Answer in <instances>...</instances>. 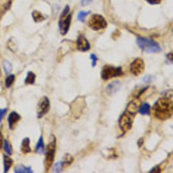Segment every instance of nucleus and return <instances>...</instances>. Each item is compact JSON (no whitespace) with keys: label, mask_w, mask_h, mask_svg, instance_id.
Masks as SVG:
<instances>
[{"label":"nucleus","mask_w":173,"mask_h":173,"mask_svg":"<svg viewBox=\"0 0 173 173\" xmlns=\"http://www.w3.org/2000/svg\"><path fill=\"white\" fill-rule=\"evenodd\" d=\"M122 87V83L120 81H115L110 83L106 86L105 91L107 95L109 96H112L116 94L117 92H119Z\"/></svg>","instance_id":"nucleus-11"},{"label":"nucleus","mask_w":173,"mask_h":173,"mask_svg":"<svg viewBox=\"0 0 173 173\" xmlns=\"http://www.w3.org/2000/svg\"><path fill=\"white\" fill-rule=\"evenodd\" d=\"M150 173H151V172H161V169H160V167L156 166V167H155L152 168L151 170L150 171Z\"/></svg>","instance_id":"nucleus-28"},{"label":"nucleus","mask_w":173,"mask_h":173,"mask_svg":"<svg viewBox=\"0 0 173 173\" xmlns=\"http://www.w3.org/2000/svg\"><path fill=\"white\" fill-rule=\"evenodd\" d=\"M69 10H70L69 6H66L62 12L58 20V27L62 36H65L67 33L71 25L72 15L71 13H69Z\"/></svg>","instance_id":"nucleus-5"},{"label":"nucleus","mask_w":173,"mask_h":173,"mask_svg":"<svg viewBox=\"0 0 173 173\" xmlns=\"http://www.w3.org/2000/svg\"><path fill=\"white\" fill-rule=\"evenodd\" d=\"M143 143H144V138H139V139L138 140V142H137L138 147H142V145H143Z\"/></svg>","instance_id":"nucleus-31"},{"label":"nucleus","mask_w":173,"mask_h":173,"mask_svg":"<svg viewBox=\"0 0 173 173\" xmlns=\"http://www.w3.org/2000/svg\"><path fill=\"white\" fill-rule=\"evenodd\" d=\"M22 153L28 154L32 151V149L30 147V139L29 138L26 137L22 141L21 148H20Z\"/></svg>","instance_id":"nucleus-13"},{"label":"nucleus","mask_w":173,"mask_h":173,"mask_svg":"<svg viewBox=\"0 0 173 173\" xmlns=\"http://www.w3.org/2000/svg\"><path fill=\"white\" fill-rule=\"evenodd\" d=\"M88 26L95 31L103 29L107 27V23L105 18L100 15H93L88 20Z\"/></svg>","instance_id":"nucleus-7"},{"label":"nucleus","mask_w":173,"mask_h":173,"mask_svg":"<svg viewBox=\"0 0 173 173\" xmlns=\"http://www.w3.org/2000/svg\"><path fill=\"white\" fill-rule=\"evenodd\" d=\"M146 1L152 5L159 4L161 2V0H146Z\"/></svg>","instance_id":"nucleus-29"},{"label":"nucleus","mask_w":173,"mask_h":173,"mask_svg":"<svg viewBox=\"0 0 173 173\" xmlns=\"http://www.w3.org/2000/svg\"><path fill=\"white\" fill-rule=\"evenodd\" d=\"M3 147H4V150L8 155H12V148L11 145L9 143V142L5 140L4 141V145H3Z\"/></svg>","instance_id":"nucleus-24"},{"label":"nucleus","mask_w":173,"mask_h":173,"mask_svg":"<svg viewBox=\"0 0 173 173\" xmlns=\"http://www.w3.org/2000/svg\"><path fill=\"white\" fill-rule=\"evenodd\" d=\"M90 13H91V11H88V12L82 11V12H79L78 16V19L80 22H82V23H84V22H85V20H86V16H88Z\"/></svg>","instance_id":"nucleus-25"},{"label":"nucleus","mask_w":173,"mask_h":173,"mask_svg":"<svg viewBox=\"0 0 173 173\" xmlns=\"http://www.w3.org/2000/svg\"><path fill=\"white\" fill-rule=\"evenodd\" d=\"M3 69H4V71L6 74H10V73L11 72V71L12 70V65L8 61H3Z\"/></svg>","instance_id":"nucleus-21"},{"label":"nucleus","mask_w":173,"mask_h":173,"mask_svg":"<svg viewBox=\"0 0 173 173\" xmlns=\"http://www.w3.org/2000/svg\"><path fill=\"white\" fill-rule=\"evenodd\" d=\"M36 151L37 154H44L45 153V145L44 142L43 137L41 136L37 141V143L36 147Z\"/></svg>","instance_id":"nucleus-15"},{"label":"nucleus","mask_w":173,"mask_h":173,"mask_svg":"<svg viewBox=\"0 0 173 173\" xmlns=\"http://www.w3.org/2000/svg\"><path fill=\"white\" fill-rule=\"evenodd\" d=\"M36 74L32 71H29L25 79V84H34L35 82H36Z\"/></svg>","instance_id":"nucleus-19"},{"label":"nucleus","mask_w":173,"mask_h":173,"mask_svg":"<svg viewBox=\"0 0 173 173\" xmlns=\"http://www.w3.org/2000/svg\"><path fill=\"white\" fill-rule=\"evenodd\" d=\"M139 106L140 101L138 99H134L128 104L126 110L120 116L119 126L123 132L122 135L132 129L134 117L136 116L137 111L139 109Z\"/></svg>","instance_id":"nucleus-1"},{"label":"nucleus","mask_w":173,"mask_h":173,"mask_svg":"<svg viewBox=\"0 0 173 173\" xmlns=\"http://www.w3.org/2000/svg\"><path fill=\"white\" fill-rule=\"evenodd\" d=\"M92 0H82V6H87L88 5L89 3H91L92 2Z\"/></svg>","instance_id":"nucleus-30"},{"label":"nucleus","mask_w":173,"mask_h":173,"mask_svg":"<svg viewBox=\"0 0 173 173\" xmlns=\"http://www.w3.org/2000/svg\"><path fill=\"white\" fill-rule=\"evenodd\" d=\"M137 43L141 49L146 53H158L162 51L160 45L153 40L146 37H138Z\"/></svg>","instance_id":"nucleus-3"},{"label":"nucleus","mask_w":173,"mask_h":173,"mask_svg":"<svg viewBox=\"0 0 173 173\" xmlns=\"http://www.w3.org/2000/svg\"><path fill=\"white\" fill-rule=\"evenodd\" d=\"M32 16H33V20L36 23H40L45 20V18H44V16L42 15V14L38 11H33L32 12Z\"/></svg>","instance_id":"nucleus-20"},{"label":"nucleus","mask_w":173,"mask_h":173,"mask_svg":"<svg viewBox=\"0 0 173 173\" xmlns=\"http://www.w3.org/2000/svg\"><path fill=\"white\" fill-rule=\"evenodd\" d=\"M2 144H3V135L2 134L0 133V149H1L2 147Z\"/></svg>","instance_id":"nucleus-33"},{"label":"nucleus","mask_w":173,"mask_h":173,"mask_svg":"<svg viewBox=\"0 0 173 173\" xmlns=\"http://www.w3.org/2000/svg\"><path fill=\"white\" fill-rule=\"evenodd\" d=\"M6 113H7V109H0V122H2V119L3 118V117L5 116Z\"/></svg>","instance_id":"nucleus-27"},{"label":"nucleus","mask_w":173,"mask_h":173,"mask_svg":"<svg viewBox=\"0 0 173 173\" xmlns=\"http://www.w3.org/2000/svg\"><path fill=\"white\" fill-rule=\"evenodd\" d=\"M167 58H168V59L169 60V61H172V60H173V55H172V53H169V54H167Z\"/></svg>","instance_id":"nucleus-32"},{"label":"nucleus","mask_w":173,"mask_h":173,"mask_svg":"<svg viewBox=\"0 0 173 173\" xmlns=\"http://www.w3.org/2000/svg\"><path fill=\"white\" fill-rule=\"evenodd\" d=\"M145 69L144 61L141 58L134 59L130 65V70L134 76H139L143 74Z\"/></svg>","instance_id":"nucleus-9"},{"label":"nucleus","mask_w":173,"mask_h":173,"mask_svg":"<svg viewBox=\"0 0 173 173\" xmlns=\"http://www.w3.org/2000/svg\"><path fill=\"white\" fill-rule=\"evenodd\" d=\"M90 58L92 60V67H95L96 65V63H97V61L99 60L98 57H96L95 54H91V56H90Z\"/></svg>","instance_id":"nucleus-26"},{"label":"nucleus","mask_w":173,"mask_h":173,"mask_svg":"<svg viewBox=\"0 0 173 173\" xmlns=\"http://www.w3.org/2000/svg\"><path fill=\"white\" fill-rule=\"evenodd\" d=\"M153 112L155 117L160 120L171 118L173 112L172 100L169 97L158 99L153 107Z\"/></svg>","instance_id":"nucleus-2"},{"label":"nucleus","mask_w":173,"mask_h":173,"mask_svg":"<svg viewBox=\"0 0 173 173\" xmlns=\"http://www.w3.org/2000/svg\"><path fill=\"white\" fill-rule=\"evenodd\" d=\"M124 74L121 67H114L112 65H105L102 69L101 77L103 80H109L113 78L120 77Z\"/></svg>","instance_id":"nucleus-6"},{"label":"nucleus","mask_w":173,"mask_h":173,"mask_svg":"<svg viewBox=\"0 0 173 173\" xmlns=\"http://www.w3.org/2000/svg\"><path fill=\"white\" fill-rule=\"evenodd\" d=\"M63 166L62 164L61 161H59L57 162L56 164H54V167H53V172H61L63 171Z\"/></svg>","instance_id":"nucleus-23"},{"label":"nucleus","mask_w":173,"mask_h":173,"mask_svg":"<svg viewBox=\"0 0 173 173\" xmlns=\"http://www.w3.org/2000/svg\"><path fill=\"white\" fill-rule=\"evenodd\" d=\"M13 164L11 158L6 155H3V166H4V172H8Z\"/></svg>","instance_id":"nucleus-18"},{"label":"nucleus","mask_w":173,"mask_h":173,"mask_svg":"<svg viewBox=\"0 0 173 173\" xmlns=\"http://www.w3.org/2000/svg\"><path fill=\"white\" fill-rule=\"evenodd\" d=\"M15 172L16 173H32L33 171L31 167H25V166L20 164L16 166L15 168Z\"/></svg>","instance_id":"nucleus-17"},{"label":"nucleus","mask_w":173,"mask_h":173,"mask_svg":"<svg viewBox=\"0 0 173 173\" xmlns=\"http://www.w3.org/2000/svg\"><path fill=\"white\" fill-rule=\"evenodd\" d=\"M15 75L12 74V75H8L6 79V88H10V86H11L13 84L14 82H15Z\"/></svg>","instance_id":"nucleus-22"},{"label":"nucleus","mask_w":173,"mask_h":173,"mask_svg":"<svg viewBox=\"0 0 173 173\" xmlns=\"http://www.w3.org/2000/svg\"><path fill=\"white\" fill-rule=\"evenodd\" d=\"M20 118H21V117H20V116L18 113L15 112L10 113L8 118L9 128L10 130H13L15 129V126L16 123L19 122V121L20 120Z\"/></svg>","instance_id":"nucleus-12"},{"label":"nucleus","mask_w":173,"mask_h":173,"mask_svg":"<svg viewBox=\"0 0 173 173\" xmlns=\"http://www.w3.org/2000/svg\"><path fill=\"white\" fill-rule=\"evenodd\" d=\"M56 147H57V138L53 134L50 137V140L49 143L48 144L46 150V158L44 161V167L46 169V172H48L50 168L53 165L55 153H56Z\"/></svg>","instance_id":"nucleus-4"},{"label":"nucleus","mask_w":173,"mask_h":173,"mask_svg":"<svg viewBox=\"0 0 173 173\" xmlns=\"http://www.w3.org/2000/svg\"><path fill=\"white\" fill-rule=\"evenodd\" d=\"M77 48L78 50L81 52H86L91 48V44H90L88 40L83 35H80L78 37Z\"/></svg>","instance_id":"nucleus-10"},{"label":"nucleus","mask_w":173,"mask_h":173,"mask_svg":"<svg viewBox=\"0 0 173 173\" xmlns=\"http://www.w3.org/2000/svg\"><path fill=\"white\" fill-rule=\"evenodd\" d=\"M74 160V158L71 154H65L64 156L63 157V159H62L61 160L62 164L63 166V168H67L69 167V166H70L73 163Z\"/></svg>","instance_id":"nucleus-14"},{"label":"nucleus","mask_w":173,"mask_h":173,"mask_svg":"<svg viewBox=\"0 0 173 173\" xmlns=\"http://www.w3.org/2000/svg\"><path fill=\"white\" fill-rule=\"evenodd\" d=\"M138 112L143 116H150L151 114V106L149 103H144L138 109Z\"/></svg>","instance_id":"nucleus-16"},{"label":"nucleus","mask_w":173,"mask_h":173,"mask_svg":"<svg viewBox=\"0 0 173 173\" xmlns=\"http://www.w3.org/2000/svg\"><path fill=\"white\" fill-rule=\"evenodd\" d=\"M50 108V100L47 96H44L41 97L37 104V118H41L49 112Z\"/></svg>","instance_id":"nucleus-8"}]
</instances>
